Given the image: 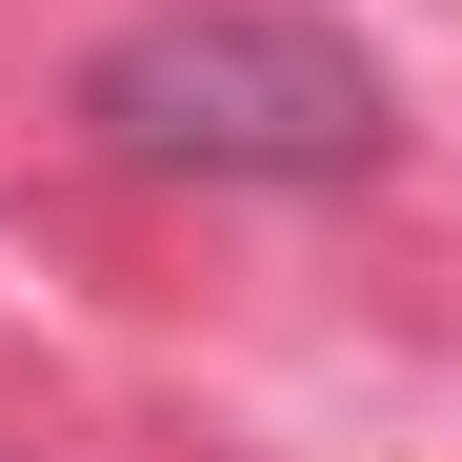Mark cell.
<instances>
[{
	"instance_id": "6da1fadb",
	"label": "cell",
	"mask_w": 462,
	"mask_h": 462,
	"mask_svg": "<svg viewBox=\"0 0 462 462\" xmlns=\"http://www.w3.org/2000/svg\"><path fill=\"white\" fill-rule=\"evenodd\" d=\"M81 141L141 181H242V201H342L402 162V101L342 21L301 0H162L81 60Z\"/></svg>"
}]
</instances>
